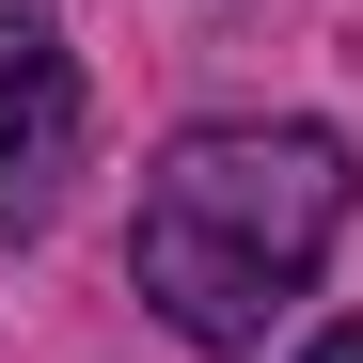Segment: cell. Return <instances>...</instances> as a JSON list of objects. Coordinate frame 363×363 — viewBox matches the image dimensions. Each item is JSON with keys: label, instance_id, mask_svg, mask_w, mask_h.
Listing matches in <instances>:
<instances>
[{"label": "cell", "instance_id": "3957f363", "mask_svg": "<svg viewBox=\"0 0 363 363\" xmlns=\"http://www.w3.org/2000/svg\"><path fill=\"white\" fill-rule=\"evenodd\" d=\"M300 363H363V316H332V332H316V347H300Z\"/></svg>", "mask_w": 363, "mask_h": 363}, {"label": "cell", "instance_id": "7a4b0ae2", "mask_svg": "<svg viewBox=\"0 0 363 363\" xmlns=\"http://www.w3.org/2000/svg\"><path fill=\"white\" fill-rule=\"evenodd\" d=\"M79 158V64L48 16H0V221H48Z\"/></svg>", "mask_w": 363, "mask_h": 363}, {"label": "cell", "instance_id": "6da1fadb", "mask_svg": "<svg viewBox=\"0 0 363 363\" xmlns=\"http://www.w3.org/2000/svg\"><path fill=\"white\" fill-rule=\"evenodd\" d=\"M347 237V143L332 127H190L143 174V221H127V284L158 300V332L190 347H269V316L316 253Z\"/></svg>", "mask_w": 363, "mask_h": 363}]
</instances>
